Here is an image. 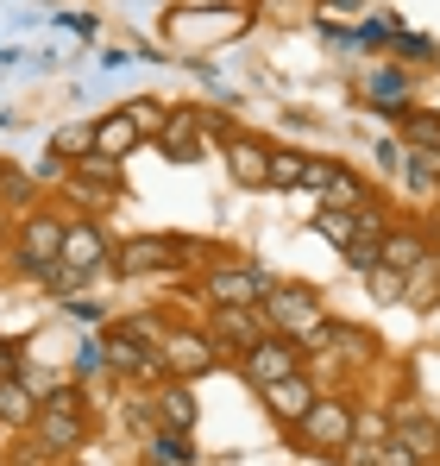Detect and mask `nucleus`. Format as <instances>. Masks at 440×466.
<instances>
[{"label":"nucleus","instance_id":"4be33fe9","mask_svg":"<svg viewBox=\"0 0 440 466\" xmlns=\"http://www.w3.org/2000/svg\"><path fill=\"white\" fill-rule=\"evenodd\" d=\"M195 454H189V435H170V429H151L145 441V466H189Z\"/></svg>","mask_w":440,"mask_h":466},{"label":"nucleus","instance_id":"4468645a","mask_svg":"<svg viewBox=\"0 0 440 466\" xmlns=\"http://www.w3.org/2000/svg\"><path fill=\"white\" fill-rule=\"evenodd\" d=\"M258 397H265V410H271V416H277V422L290 429V422H302V416H308V403H315L321 390H315V379H308V372H290V379L265 385Z\"/></svg>","mask_w":440,"mask_h":466},{"label":"nucleus","instance_id":"c756f323","mask_svg":"<svg viewBox=\"0 0 440 466\" xmlns=\"http://www.w3.org/2000/svg\"><path fill=\"white\" fill-rule=\"evenodd\" d=\"M346 265H353V271H359V278H365L371 265H384V258H377V239H365V233H359V239H353V246H346Z\"/></svg>","mask_w":440,"mask_h":466},{"label":"nucleus","instance_id":"a878e982","mask_svg":"<svg viewBox=\"0 0 440 466\" xmlns=\"http://www.w3.org/2000/svg\"><path fill=\"white\" fill-rule=\"evenodd\" d=\"M126 114H133V127H139L145 139H157V133L170 127V107H164V101H151V95H139V101H126Z\"/></svg>","mask_w":440,"mask_h":466},{"label":"nucleus","instance_id":"1a4fd4ad","mask_svg":"<svg viewBox=\"0 0 440 466\" xmlns=\"http://www.w3.org/2000/svg\"><path fill=\"white\" fill-rule=\"evenodd\" d=\"M290 372H302V347H295L290 334H265L258 347L239 353V379H245L252 390L277 385V379H290Z\"/></svg>","mask_w":440,"mask_h":466},{"label":"nucleus","instance_id":"f03ea898","mask_svg":"<svg viewBox=\"0 0 440 466\" xmlns=\"http://www.w3.org/2000/svg\"><path fill=\"white\" fill-rule=\"evenodd\" d=\"M32 441H38V454H75L88 441V397L75 385H57L51 397H38Z\"/></svg>","mask_w":440,"mask_h":466},{"label":"nucleus","instance_id":"ddd939ff","mask_svg":"<svg viewBox=\"0 0 440 466\" xmlns=\"http://www.w3.org/2000/svg\"><path fill=\"white\" fill-rule=\"evenodd\" d=\"M390 441H403L422 466L440 461V422H435V416H422V410H396V416H390Z\"/></svg>","mask_w":440,"mask_h":466},{"label":"nucleus","instance_id":"b1692460","mask_svg":"<svg viewBox=\"0 0 440 466\" xmlns=\"http://www.w3.org/2000/svg\"><path fill=\"white\" fill-rule=\"evenodd\" d=\"M403 297H409L415 309H435V297H440V258H422V265L409 271V284H403Z\"/></svg>","mask_w":440,"mask_h":466},{"label":"nucleus","instance_id":"72a5a7b5","mask_svg":"<svg viewBox=\"0 0 440 466\" xmlns=\"http://www.w3.org/2000/svg\"><path fill=\"white\" fill-rule=\"evenodd\" d=\"M183 6H189V13H202V6H220V0H183Z\"/></svg>","mask_w":440,"mask_h":466},{"label":"nucleus","instance_id":"393cba45","mask_svg":"<svg viewBox=\"0 0 440 466\" xmlns=\"http://www.w3.org/2000/svg\"><path fill=\"white\" fill-rule=\"evenodd\" d=\"M315 233H327V239L346 252V246L359 239V215H353V208H321V215H315Z\"/></svg>","mask_w":440,"mask_h":466},{"label":"nucleus","instance_id":"9d476101","mask_svg":"<svg viewBox=\"0 0 440 466\" xmlns=\"http://www.w3.org/2000/svg\"><path fill=\"white\" fill-rule=\"evenodd\" d=\"M64 265H70L82 284H88L95 271H107V265H114V246H107V233L95 228V221H70V228H64Z\"/></svg>","mask_w":440,"mask_h":466},{"label":"nucleus","instance_id":"a211bd4d","mask_svg":"<svg viewBox=\"0 0 440 466\" xmlns=\"http://www.w3.org/2000/svg\"><path fill=\"white\" fill-rule=\"evenodd\" d=\"M315 353H340L346 366H365V360H377V340H371L365 328H353V321H327V334H321Z\"/></svg>","mask_w":440,"mask_h":466},{"label":"nucleus","instance_id":"423d86ee","mask_svg":"<svg viewBox=\"0 0 440 466\" xmlns=\"http://www.w3.org/2000/svg\"><path fill=\"white\" fill-rule=\"evenodd\" d=\"M302 189H308L321 208H365V202H371L365 177H359L353 164H340V157H308V177H302Z\"/></svg>","mask_w":440,"mask_h":466},{"label":"nucleus","instance_id":"6ab92c4d","mask_svg":"<svg viewBox=\"0 0 440 466\" xmlns=\"http://www.w3.org/2000/svg\"><path fill=\"white\" fill-rule=\"evenodd\" d=\"M38 416V397L25 379H0V429H32Z\"/></svg>","mask_w":440,"mask_h":466},{"label":"nucleus","instance_id":"f8f14e48","mask_svg":"<svg viewBox=\"0 0 440 466\" xmlns=\"http://www.w3.org/2000/svg\"><path fill=\"white\" fill-rule=\"evenodd\" d=\"M226 177L239 183V189H265L271 183V146L258 139V133H226Z\"/></svg>","mask_w":440,"mask_h":466},{"label":"nucleus","instance_id":"aec40b11","mask_svg":"<svg viewBox=\"0 0 440 466\" xmlns=\"http://www.w3.org/2000/svg\"><path fill=\"white\" fill-rule=\"evenodd\" d=\"M403 139H409L415 152L440 157V114L435 107H409V114H403Z\"/></svg>","mask_w":440,"mask_h":466},{"label":"nucleus","instance_id":"f257e3e1","mask_svg":"<svg viewBox=\"0 0 440 466\" xmlns=\"http://www.w3.org/2000/svg\"><path fill=\"white\" fill-rule=\"evenodd\" d=\"M258 309L271 321V334H290L302 353H315L321 334H327V309H321V297H315L308 284H271Z\"/></svg>","mask_w":440,"mask_h":466},{"label":"nucleus","instance_id":"cd10ccee","mask_svg":"<svg viewBox=\"0 0 440 466\" xmlns=\"http://www.w3.org/2000/svg\"><path fill=\"white\" fill-rule=\"evenodd\" d=\"M340 466H384V441H365V435H353L340 454H334Z\"/></svg>","mask_w":440,"mask_h":466},{"label":"nucleus","instance_id":"7c9ffc66","mask_svg":"<svg viewBox=\"0 0 440 466\" xmlns=\"http://www.w3.org/2000/svg\"><path fill=\"white\" fill-rule=\"evenodd\" d=\"M0 379H25V347L19 340H0Z\"/></svg>","mask_w":440,"mask_h":466},{"label":"nucleus","instance_id":"dca6fc26","mask_svg":"<svg viewBox=\"0 0 440 466\" xmlns=\"http://www.w3.org/2000/svg\"><path fill=\"white\" fill-rule=\"evenodd\" d=\"M145 146V133L133 127V114L126 107H114V114H101L95 120V152H107V157H120L126 164V152H139Z\"/></svg>","mask_w":440,"mask_h":466},{"label":"nucleus","instance_id":"e433bc0d","mask_svg":"<svg viewBox=\"0 0 440 466\" xmlns=\"http://www.w3.org/2000/svg\"><path fill=\"white\" fill-rule=\"evenodd\" d=\"M435 466H440V461H435Z\"/></svg>","mask_w":440,"mask_h":466},{"label":"nucleus","instance_id":"f704fd0d","mask_svg":"<svg viewBox=\"0 0 440 466\" xmlns=\"http://www.w3.org/2000/svg\"><path fill=\"white\" fill-rule=\"evenodd\" d=\"M435 189H440V170H435Z\"/></svg>","mask_w":440,"mask_h":466},{"label":"nucleus","instance_id":"c9c22d12","mask_svg":"<svg viewBox=\"0 0 440 466\" xmlns=\"http://www.w3.org/2000/svg\"><path fill=\"white\" fill-rule=\"evenodd\" d=\"M0 435H6V429H0Z\"/></svg>","mask_w":440,"mask_h":466},{"label":"nucleus","instance_id":"412c9836","mask_svg":"<svg viewBox=\"0 0 440 466\" xmlns=\"http://www.w3.org/2000/svg\"><path fill=\"white\" fill-rule=\"evenodd\" d=\"M70 177H82V183H107V189H126V177H120V157H107V152H82V157H70Z\"/></svg>","mask_w":440,"mask_h":466},{"label":"nucleus","instance_id":"5701e85b","mask_svg":"<svg viewBox=\"0 0 440 466\" xmlns=\"http://www.w3.org/2000/svg\"><path fill=\"white\" fill-rule=\"evenodd\" d=\"M302 177H308V152L271 146V183H265V189H302Z\"/></svg>","mask_w":440,"mask_h":466},{"label":"nucleus","instance_id":"7ed1b4c3","mask_svg":"<svg viewBox=\"0 0 440 466\" xmlns=\"http://www.w3.org/2000/svg\"><path fill=\"white\" fill-rule=\"evenodd\" d=\"M353 429H359V410H353L346 397H327V390L308 403L302 422H290V435H295L302 454H340V448L353 441Z\"/></svg>","mask_w":440,"mask_h":466},{"label":"nucleus","instance_id":"f3484780","mask_svg":"<svg viewBox=\"0 0 440 466\" xmlns=\"http://www.w3.org/2000/svg\"><path fill=\"white\" fill-rule=\"evenodd\" d=\"M377 258H384L390 271H403V278H409V271H415L422 258H435V252H428V239H422L415 228H384V239H377Z\"/></svg>","mask_w":440,"mask_h":466},{"label":"nucleus","instance_id":"20e7f679","mask_svg":"<svg viewBox=\"0 0 440 466\" xmlns=\"http://www.w3.org/2000/svg\"><path fill=\"white\" fill-rule=\"evenodd\" d=\"M265 290H271V271L252 265V258H220V265H208V278H202L208 309H258Z\"/></svg>","mask_w":440,"mask_h":466},{"label":"nucleus","instance_id":"bb28decb","mask_svg":"<svg viewBox=\"0 0 440 466\" xmlns=\"http://www.w3.org/2000/svg\"><path fill=\"white\" fill-rule=\"evenodd\" d=\"M51 152H57V164H70V157L95 152V127H64V133L51 139Z\"/></svg>","mask_w":440,"mask_h":466},{"label":"nucleus","instance_id":"39448f33","mask_svg":"<svg viewBox=\"0 0 440 466\" xmlns=\"http://www.w3.org/2000/svg\"><path fill=\"white\" fill-rule=\"evenodd\" d=\"M64 215H51V208H38V215H19V228H13V265L19 271H45V265H57L64 258Z\"/></svg>","mask_w":440,"mask_h":466},{"label":"nucleus","instance_id":"c85d7f7f","mask_svg":"<svg viewBox=\"0 0 440 466\" xmlns=\"http://www.w3.org/2000/svg\"><path fill=\"white\" fill-rule=\"evenodd\" d=\"M365 278H371V290H377V297H384V303H403V284H409V278H403V271H390V265H371Z\"/></svg>","mask_w":440,"mask_h":466},{"label":"nucleus","instance_id":"2eb2a0df","mask_svg":"<svg viewBox=\"0 0 440 466\" xmlns=\"http://www.w3.org/2000/svg\"><path fill=\"white\" fill-rule=\"evenodd\" d=\"M151 429H170V435H189L195 429V397L183 379H170V385L151 397Z\"/></svg>","mask_w":440,"mask_h":466},{"label":"nucleus","instance_id":"9b49d317","mask_svg":"<svg viewBox=\"0 0 440 466\" xmlns=\"http://www.w3.org/2000/svg\"><path fill=\"white\" fill-rule=\"evenodd\" d=\"M208 334H215L220 353H245V347H258L265 334H271V321H265V309H208Z\"/></svg>","mask_w":440,"mask_h":466},{"label":"nucleus","instance_id":"0eeeda50","mask_svg":"<svg viewBox=\"0 0 440 466\" xmlns=\"http://www.w3.org/2000/svg\"><path fill=\"white\" fill-rule=\"evenodd\" d=\"M157 353H164V366H170V379H202V372H215V360H220V347H215V334L208 328H183V321H170V334L157 340Z\"/></svg>","mask_w":440,"mask_h":466},{"label":"nucleus","instance_id":"473e14b6","mask_svg":"<svg viewBox=\"0 0 440 466\" xmlns=\"http://www.w3.org/2000/svg\"><path fill=\"white\" fill-rule=\"evenodd\" d=\"M0 196H6V202H13V208H19V202H25V196H32V183H25V177H0Z\"/></svg>","mask_w":440,"mask_h":466},{"label":"nucleus","instance_id":"2f4dec72","mask_svg":"<svg viewBox=\"0 0 440 466\" xmlns=\"http://www.w3.org/2000/svg\"><path fill=\"white\" fill-rule=\"evenodd\" d=\"M384 466H422V461H415L403 441H390V435H384Z\"/></svg>","mask_w":440,"mask_h":466},{"label":"nucleus","instance_id":"6e6552de","mask_svg":"<svg viewBox=\"0 0 440 466\" xmlns=\"http://www.w3.org/2000/svg\"><path fill=\"white\" fill-rule=\"evenodd\" d=\"M176 265H183V239H170V233H139V239H126V246L114 252L107 271H120V278H164V271H176Z\"/></svg>","mask_w":440,"mask_h":466}]
</instances>
